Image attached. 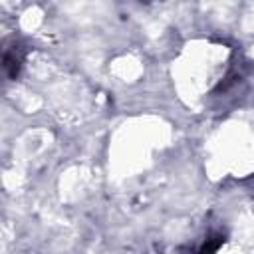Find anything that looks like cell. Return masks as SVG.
I'll list each match as a JSON object with an SVG mask.
<instances>
[{
    "instance_id": "cell-1",
    "label": "cell",
    "mask_w": 254,
    "mask_h": 254,
    "mask_svg": "<svg viewBox=\"0 0 254 254\" xmlns=\"http://www.w3.org/2000/svg\"><path fill=\"white\" fill-rule=\"evenodd\" d=\"M20 62H22V58L18 54H14V52H6L4 54V69L8 71L10 77H16V73L20 69Z\"/></svg>"
}]
</instances>
